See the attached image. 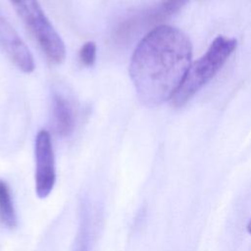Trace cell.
I'll list each match as a JSON object with an SVG mask.
<instances>
[{
    "instance_id": "1",
    "label": "cell",
    "mask_w": 251,
    "mask_h": 251,
    "mask_svg": "<svg viewBox=\"0 0 251 251\" xmlns=\"http://www.w3.org/2000/svg\"><path fill=\"white\" fill-rule=\"evenodd\" d=\"M192 45L180 29L161 25L137 44L129 64V75L139 100L157 106L171 100L190 64Z\"/></svg>"
},
{
    "instance_id": "2",
    "label": "cell",
    "mask_w": 251,
    "mask_h": 251,
    "mask_svg": "<svg viewBox=\"0 0 251 251\" xmlns=\"http://www.w3.org/2000/svg\"><path fill=\"white\" fill-rule=\"evenodd\" d=\"M237 45L234 38L219 35L199 59L191 63L179 87L171 99L175 107L187 103L223 68Z\"/></svg>"
},
{
    "instance_id": "3",
    "label": "cell",
    "mask_w": 251,
    "mask_h": 251,
    "mask_svg": "<svg viewBox=\"0 0 251 251\" xmlns=\"http://www.w3.org/2000/svg\"><path fill=\"white\" fill-rule=\"evenodd\" d=\"M10 2L46 57L54 64H61L66 57L64 41L45 16L38 1L10 0Z\"/></svg>"
},
{
    "instance_id": "4",
    "label": "cell",
    "mask_w": 251,
    "mask_h": 251,
    "mask_svg": "<svg viewBox=\"0 0 251 251\" xmlns=\"http://www.w3.org/2000/svg\"><path fill=\"white\" fill-rule=\"evenodd\" d=\"M35 192L39 198L47 197L56 182L55 158L52 140L45 129L38 131L34 144Z\"/></svg>"
},
{
    "instance_id": "5",
    "label": "cell",
    "mask_w": 251,
    "mask_h": 251,
    "mask_svg": "<svg viewBox=\"0 0 251 251\" xmlns=\"http://www.w3.org/2000/svg\"><path fill=\"white\" fill-rule=\"evenodd\" d=\"M188 0H164L155 8L126 20L117 28L116 34L121 39L130 37L136 30L157 24L178 12Z\"/></svg>"
},
{
    "instance_id": "6",
    "label": "cell",
    "mask_w": 251,
    "mask_h": 251,
    "mask_svg": "<svg viewBox=\"0 0 251 251\" xmlns=\"http://www.w3.org/2000/svg\"><path fill=\"white\" fill-rule=\"evenodd\" d=\"M0 49L24 73H31L35 64L28 47L0 14Z\"/></svg>"
},
{
    "instance_id": "7",
    "label": "cell",
    "mask_w": 251,
    "mask_h": 251,
    "mask_svg": "<svg viewBox=\"0 0 251 251\" xmlns=\"http://www.w3.org/2000/svg\"><path fill=\"white\" fill-rule=\"evenodd\" d=\"M52 120L56 132L61 136H69L75 128L74 110L66 97L54 94L52 100Z\"/></svg>"
},
{
    "instance_id": "8",
    "label": "cell",
    "mask_w": 251,
    "mask_h": 251,
    "mask_svg": "<svg viewBox=\"0 0 251 251\" xmlns=\"http://www.w3.org/2000/svg\"><path fill=\"white\" fill-rule=\"evenodd\" d=\"M0 223L8 228H14L18 224L10 189L2 180H0Z\"/></svg>"
},
{
    "instance_id": "9",
    "label": "cell",
    "mask_w": 251,
    "mask_h": 251,
    "mask_svg": "<svg viewBox=\"0 0 251 251\" xmlns=\"http://www.w3.org/2000/svg\"><path fill=\"white\" fill-rule=\"evenodd\" d=\"M97 47L95 42L87 41L79 49L78 57L80 63L85 67H91L94 65L96 60Z\"/></svg>"
},
{
    "instance_id": "10",
    "label": "cell",
    "mask_w": 251,
    "mask_h": 251,
    "mask_svg": "<svg viewBox=\"0 0 251 251\" xmlns=\"http://www.w3.org/2000/svg\"><path fill=\"white\" fill-rule=\"evenodd\" d=\"M75 251H87V248H86V241H85V239H84L83 233H82L81 235H79V242H78L77 245H76Z\"/></svg>"
},
{
    "instance_id": "11",
    "label": "cell",
    "mask_w": 251,
    "mask_h": 251,
    "mask_svg": "<svg viewBox=\"0 0 251 251\" xmlns=\"http://www.w3.org/2000/svg\"><path fill=\"white\" fill-rule=\"evenodd\" d=\"M247 230H248V232L251 234V220H250V222H249V224H248V226H247Z\"/></svg>"
}]
</instances>
